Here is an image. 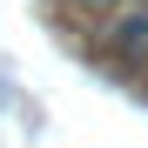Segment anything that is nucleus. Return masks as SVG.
Returning a JSON list of instances; mask_svg holds the SVG:
<instances>
[{
	"instance_id": "obj_1",
	"label": "nucleus",
	"mask_w": 148,
	"mask_h": 148,
	"mask_svg": "<svg viewBox=\"0 0 148 148\" xmlns=\"http://www.w3.org/2000/svg\"><path fill=\"white\" fill-rule=\"evenodd\" d=\"M108 47L121 61H135V54H148V7H135V14H121L114 27H108Z\"/></svg>"
},
{
	"instance_id": "obj_2",
	"label": "nucleus",
	"mask_w": 148,
	"mask_h": 148,
	"mask_svg": "<svg viewBox=\"0 0 148 148\" xmlns=\"http://www.w3.org/2000/svg\"><path fill=\"white\" fill-rule=\"evenodd\" d=\"M94 7H114V0H94Z\"/></svg>"
}]
</instances>
